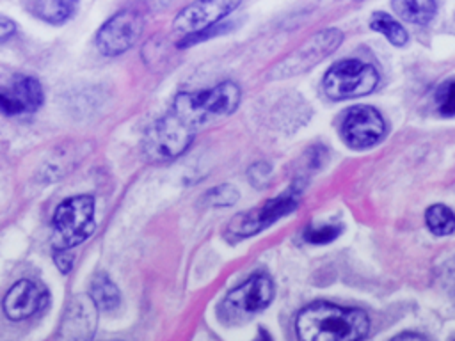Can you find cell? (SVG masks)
Instances as JSON below:
<instances>
[{
    "mask_svg": "<svg viewBox=\"0 0 455 341\" xmlns=\"http://www.w3.org/2000/svg\"><path fill=\"white\" fill-rule=\"evenodd\" d=\"M52 242L55 249H71L85 242L94 227V199L91 195H76L62 201L52 218Z\"/></svg>",
    "mask_w": 455,
    "mask_h": 341,
    "instance_id": "3957f363",
    "label": "cell"
},
{
    "mask_svg": "<svg viewBox=\"0 0 455 341\" xmlns=\"http://www.w3.org/2000/svg\"><path fill=\"white\" fill-rule=\"evenodd\" d=\"M268 176H270V167L268 163L265 162H258L254 163L251 169H249V178L251 181L256 185V186H261L268 181Z\"/></svg>",
    "mask_w": 455,
    "mask_h": 341,
    "instance_id": "603a6c76",
    "label": "cell"
},
{
    "mask_svg": "<svg viewBox=\"0 0 455 341\" xmlns=\"http://www.w3.org/2000/svg\"><path fill=\"white\" fill-rule=\"evenodd\" d=\"M98 307L94 300L87 295H76L68 304L62 321L59 337L62 339H91L98 321Z\"/></svg>",
    "mask_w": 455,
    "mask_h": 341,
    "instance_id": "4fadbf2b",
    "label": "cell"
},
{
    "mask_svg": "<svg viewBox=\"0 0 455 341\" xmlns=\"http://www.w3.org/2000/svg\"><path fill=\"white\" fill-rule=\"evenodd\" d=\"M297 206V192L293 188L279 194L277 197L268 199L265 204H259L249 211L238 213L229 222V233L235 236H252L261 229L272 226L281 217L293 211Z\"/></svg>",
    "mask_w": 455,
    "mask_h": 341,
    "instance_id": "ba28073f",
    "label": "cell"
},
{
    "mask_svg": "<svg viewBox=\"0 0 455 341\" xmlns=\"http://www.w3.org/2000/svg\"><path fill=\"white\" fill-rule=\"evenodd\" d=\"M425 222L428 229L437 236H446L455 229V215L444 204H434L425 213Z\"/></svg>",
    "mask_w": 455,
    "mask_h": 341,
    "instance_id": "d6986e66",
    "label": "cell"
},
{
    "mask_svg": "<svg viewBox=\"0 0 455 341\" xmlns=\"http://www.w3.org/2000/svg\"><path fill=\"white\" fill-rule=\"evenodd\" d=\"M370 27L373 30L380 32L395 46H403L407 43L405 28L395 18H391L386 12H375L370 20Z\"/></svg>",
    "mask_w": 455,
    "mask_h": 341,
    "instance_id": "ac0fdd59",
    "label": "cell"
},
{
    "mask_svg": "<svg viewBox=\"0 0 455 341\" xmlns=\"http://www.w3.org/2000/svg\"><path fill=\"white\" fill-rule=\"evenodd\" d=\"M66 250L68 249H55V256H53L55 265L59 266V270L62 274H68L71 270V266H73V256L68 254Z\"/></svg>",
    "mask_w": 455,
    "mask_h": 341,
    "instance_id": "cb8c5ba5",
    "label": "cell"
},
{
    "mask_svg": "<svg viewBox=\"0 0 455 341\" xmlns=\"http://www.w3.org/2000/svg\"><path fill=\"white\" fill-rule=\"evenodd\" d=\"M240 101V89L233 82H222L208 91L181 92L172 103V110L190 128L229 115Z\"/></svg>",
    "mask_w": 455,
    "mask_h": 341,
    "instance_id": "7a4b0ae2",
    "label": "cell"
},
{
    "mask_svg": "<svg viewBox=\"0 0 455 341\" xmlns=\"http://www.w3.org/2000/svg\"><path fill=\"white\" fill-rule=\"evenodd\" d=\"M386 133L382 115L368 105L348 108L341 119V135L350 147L366 149L377 144Z\"/></svg>",
    "mask_w": 455,
    "mask_h": 341,
    "instance_id": "9c48e42d",
    "label": "cell"
},
{
    "mask_svg": "<svg viewBox=\"0 0 455 341\" xmlns=\"http://www.w3.org/2000/svg\"><path fill=\"white\" fill-rule=\"evenodd\" d=\"M44 94L39 82L27 75H16L0 87V112L5 115H25L43 105Z\"/></svg>",
    "mask_w": 455,
    "mask_h": 341,
    "instance_id": "7c38bea8",
    "label": "cell"
},
{
    "mask_svg": "<svg viewBox=\"0 0 455 341\" xmlns=\"http://www.w3.org/2000/svg\"><path fill=\"white\" fill-rule=\"evenodd\" d=\"M339 227L338 226H307L304 231V240L309 243H329L332 242L338 234H339Z\"/></svg>",
    "mask_w": 455,
    "mask_h": 341,
    "instance_id": "44dd1931",
    "label": "cell"
},
{
    "mask_svg": "<svg viewBox=\"0 0 455 341\" xmlns=\"http://www.w3.org/2000/svg\"><path fill=\"white\" fill-rule=\"evenodd\" d=\"M76 0H27V9L48 23H64L73 16Z\"/></svg>",
    "mask_w": 455,
    "mask_h": 341,
    "instance_id": "9a60e30c",
    "label": "cell"
},
{
    "mask_svg": "<svg viewBox=\"0 0 455 341\" xmlns=\"http://www.w3.org/2000/svg\"><path fill=\"white\" fill-rule=\"evenodd\" d=\"M396 337H414V339H419V337H423L421 334H411V332H403V334H398Z\"/></svg>",
    "mask_w": 455,
    "mask_h": 341,
    "instance_id": "484cf974",
    "label": "cell"
},
{
    "mask_svg": "<svg viewBox=\"0 0 455 341\" xmlns=\"http://www.w3.org/2000/svg\"><path fill=\"white\" fill-rule=\"evenodd\" d=\"M435 108L441 115H455V80L443 83L435 91Z\"/></svg>",
    "mask_w": 455,
    "mask_h": 341,
    "instance_id": "ffe728a7",
    "label": "cell"
},
{
    "mask_svg": "<svg viewBox=\"0 0 455 341\" xmlns=\"http://www.w3.org/2000/svg\"><path fill=\"white\" fill-rule=\"evenodd\" d=\"M379 83V73L373 66L355 59L336 62L323 76V91L332 99H347L370 94Z\"/></svg>",
    "mask_w": 455,
    "mask_h": 341,
    "instance_id": "8992f818",
    "label": "cell"
},
{
    "mask_svg": "<svg viewBox=\"0 0 455 341\" xmlns=\"http://www.w3.org/2000/svg\"><path fill=\"white\" fill-rule=\"evenodd\" d=\"M240 2L242 0H196L176 16L172 27L187 36L203 32L235 11Z\"/></svg>",
    "mask_w": 455,
    "mask_h": 341,
    "instance_id": "8fae6325",
    "label": "cell"
},
{
    "mask_svg": "<svg viewBox=\"0 0 455 341\" xmlns=\"http://www.w3.org/2000/svg\"><path fill=\"white\" fill-rule=\"evenodd\" d=\"M194 131L174 112H169L148 130L142 142L144 155L151 162L174 160L192 144Z\"/></svg>",
    "mask_w": 455,
    "mask_h": 341,
    "instance_id": "5b68a950",
    "label": "cell"
},
{
    "mask_svg": "<svg viewBox=\"0 0 455 341\" xmlns=\"http://www.w3.org/2000/svg\"><path fill=\"white\" fill-rule=\"evenodd\" d=\"M295 330L304 341H355L368 336L370 320L361 309L315 302L299 313Z\"/></svg>",
    "mask_w": 455,
    "mask_h": 341,
    "instance_id": "6da1fadb",
    "label": "cell"
},
{
    "mask_svg": "<svg viewBox=\"0 0 455 341\" xmlns=\"http://www.w3.org/2000/svg\"><path fill=\"white\" fill-rule=\"evenodd\" d=\"M46 300V293L32 281L16 282L4 298V313L11 320H25L37 313Z\"/></svg>",
    "mask_w": 455,
    "mask_h": 341,
    "instance_id": "5bb4252c",
    "label": "cell"
},
{
    "mask_svg": "<svg viewBox=\"0 0 455 341\" xmlns=\"http://www.w3.org/2000/svg\"><path fill=\"white\" fill-rule=\"evenodd\" d=\"M16 32V23L5 16H0V43L12 37Z\"/></svg>",
    "mask_w": 455,
    "mask_h": 341,
    "instance_id": "d4e9b609",
    "label": "cell"
},
{
    "mask_svg": "<svg viewBox=\"0 0 455 341\" xmlns=\"http://www.w3.org/2000/svg\"><path fill=\"white\" fill-rule=\"evenodd\" d=\"M142 18L137 12L121 11L103 23L96 36V43L103 55L116 57L132 48L133 43L139 39Z\"/></svg>",
    "mask_w": 455,
    "mask_h": 341,
    "instance_id": "30bf717a",
    "label": "cell"
},
{
    "mask_svg": "<svg viewBox=\"0 0 455 341\" xmlns=\"http://www.w3.org/2000/svg\"><path fill=\"white\" fill-rule=\"evenodd\" d=\"M343 39V34L338 28H325L316 32L307 41H304L295 52L283 59L268 75V78H288L299 75L318 64L329 53H332Z\"/></svg>",
    "mask_w": 455,
    "mask_h": 341,
    "instance_id": "52a82bcc",
    "label": "cell"
},
{
    "mask_svg": "<svg viewBox=\"0 0 455 341\" xmlns=\"http://www.w3.org/2000/svg\"><path fill=\"white\" fill-rule=\"evenodd\" d=\"M391 5L395 14L416 25H427L435 14L434 0H393Z\"/></svg>",
    "mask_w": 455,
    "mask_h": 341,
    "instance_id": "2e32d148",
    "label": "cell"
},
{
    "mask_svg": "<svg viewBox=\"0 0 455 341\" xmlns=\"http://www.w3.org/2000/svg\"><path fill=\"white\" fill-rule=\"evenodd\" d=\"M204 199L208 204H213V206H228L238 199V192L231 185H220V186L212 188L204 195Z\"/></svg>",
    "mask_w": 455,
    "mask_h": 341,
    "instance_id": "7402d4cb",
    "label": "cell"
},
{
    "mask_svg": "<svg viewBox=\"0 0 455 341\" xmlns=\"http://www.w3.org/2000/svg\"><path fill=\"white\" fill-rule=\"evenodd\" d=\"M91 298L100 311H114L119 305L121 295L117 286L105 274H98L91 286Z\"/></svg>",
    "mask_w": 455,
    "mask_h": 341,
    "instance_id": "e0dca14e",
    "label": "cell"
},
{
    "mask_svg": "<svg viewBox=\"0 0 455 341\" xmlns=\"http://www.w3.org/2000/svg\"><path fill=\"white\" fill-rule=\"evenodd\" d=\"M274 297V284L268 275L254 274L245 282L231 289L219 307L224 323H240L263 311Z\"/></svg>",
    "mask_w": 455,
    "mask_h": 341,
    "instance_id": "277c9868",
    "label": "cell"
}]
</instances>
